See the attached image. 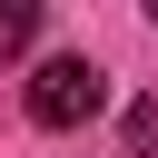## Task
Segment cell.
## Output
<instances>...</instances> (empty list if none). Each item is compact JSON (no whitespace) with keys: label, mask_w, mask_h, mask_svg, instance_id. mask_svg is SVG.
Here are the masks:
<instances>
[{"label":"cell","mask_w":158,"mask_h":158,"mask_svg":"<svg viewBox=\"0 0 158 158\" xmlns=\"http://www.w3.org/2000/svg\"><path fill=\"white\" fill-rule=\"evenodd\" d=\"M99 109H109V79H99V59L59 49V59H40V69H30V118H40V128H89Z\"/></svg>","instance_id":"obj_1"},{"label":"cell","mask_w":158,"mask_h":158,"mask_svg":"<svg viewBox=\"0 0 158 158\" xmlns=\"http://www.w3.org/2000/svg\"><path fill=\"white\" fill-rule=\"evenodd\" d=\"M30 30H40V10H30V0H0V59H20Z\"/></svg>","instance_id":"obj_2"},{"label":"cell","mask_w":158,"mask_h":158,"mask_svg":"<svg viewBox=\"0 0 158 158\" xmlns=\"http://www.w3.org/2000/svg\"><path fill=\"white\" fill-rule=\"evenodd\" d=\"M128 148H158V99H138V109H128Z\"/></svg>","instance_id":"obj_3"}]
</instances>
